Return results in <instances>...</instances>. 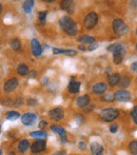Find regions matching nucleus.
<instances>
[{
  "mask_svg": "<svg viewBox=\"0 0 137 155\" xmlns=\"http://www.w3.org/2000/svg\"><path fill=\"white\" fill-rule=\"evenodd\" d=\"M59 25L70 36H75L77 34V31H78L75 21L71 17H67V16H64V17L59 19Z\"/></svg>",
  "mask_w": 137,
  "mask_h": 155,
  "instance_id": "1",
  "label": "nucleus"
},
{
  "mask_svg": "<svg viewBox=\"0 0 137 155\" xmlns=\"http://www.w3.org/2000/svg\"><path fill=\"white\" fill-rule=\"evenodd\" d=\"M119 116V110L113 108L104 109L99 112V117L101 120H104L106 122H111Z\"/></svg>",
  "mask_w": 137,
  "mask_h": 155,
  "instance_id": "2",
  "label": "nucleus"
},
{
  "mask_svg": "<svg viewBox=\"0 0 137 155\" xmlns=\"http://www.w3.org/2000/svg\"><path fill=\"white\" fill-rule=\"evenodd\" d=\"M113 30H114V33L116 34L117 36L127 35V34L129 33V31H130L129 27L121 19H115V20L113 21Z\"/></svg>",
  "mask_w": 137,
  "mask_h": 155,
  "instance_id": "3",
  "label": "nucleus"
},
{
  "mask_svg": "<svg viewBox=\"0 0 137 155\" xmlns=\"http://www.w3.org/2000/svg\"><path fill=\"white\" fill-rule=\"evenodd\" d=\"M98 22V15H97L95 12H91L88 15L85 16L84 19H83V24L87 29L91 30L95 27Z\"/></svg>",
  "mask_w": 137,
  "mask_h": 155,
  "instance_id": "4",
  "label": "nucleus"
},
{
  "mask_svg": "<svg viewBox=\"0 0 137 155\" xmlns=\"http://www.w3.org/2000/svg\"><path fill=\"white\" fill-rule=\"evenodd\" d=\"M37 119V115L35 113H31V112H27L25 114L22 115L21 117V122H22L24 126H33L35 124Z\"/></svg>",
  "mask_w": 137,
  "mask_h": 155,
  "instance_id": "5",
  "label": "nucleus"
},
{
  "mask_svg": "<svg viewBox=\"0 0 137 155\" xmlns=\"http://www.w3.org/2000/svg\"><path fill=\"white\" fill-rule=\"evenodd\" d=\"M45 147H47V142L44 139H38L35 142L31 145V151L33 153H40L42 151L45 150Z\"/></svg>",
  "mask_w": 137,
  "mask_h": 155,
  "instance_id": "6",
  "label": "nucleus"
},
{
  "mask_svg": "<svg viewBox=\"0 0 137 155\" xmlns=\"http://www.w3.org/2000/svg\"><path fill=\"white\" fill-rule=\"evenodd\" d=\"M49 116L55 122H59L64 117V112L61 108H54L49 111Z\"/></svg>",
  "mask_w": 137,
  "mask_h": 155,
  "instance_id": "7",
  "label": "nucleus"
},
{
  "mask_svg": "<svg viewBox=\"0 0 137 155\" xmlns=\"http://www.w3.org/2000/svg\"><path fill=\"white\" fill-rule=\"evenodd\" d=\"M31 50H32V54L35 57H39L42 54V47H41L39 41L36 38H33L31 41Z\"/></svg>",
  "mask_w": 137,
  "mask_h": 155,
  "instance_id": "8",
  "label": "nucleus"
},
{
  "mask_svg": "<svg viewBox=\"0 0 137 155\" xmlns=\"http://www.w3.org/2000/svg\"><path fill=\"white\" fill-rule=\"evenodd\" d=\"M114 99L117 101H129L131 99V94L126 90H119L115 92Z\"/></svg>",
  "mask_w": 137,
  "mask_h": 155,
  "instance_id": "9",
  "label": "nucleus"
},
{
  "mask_svg": "<svg viewBox=\"0 0 137 155\" xmlns=\"http://www.w3.org/2000/svg\"><path fill=\"white\" fill-rule=\"evenodd\" d=\"M107 50H108L109 52H112L113 54H121L124 56V54H126V49H124V47L122 44H120V43H114V44H111L109 45L108 47H107Z\"/></svg>",
  "mask_w": 137,
  "mask_h": 155,
  "instance_id": "10",
  "label": "nucleus"
},
{
  "mask_svg": "<svg viewBox=\"0 0 137 155\" xmlns=\"http://www.w3.org/2000/svg\"><path fill=\"white\" fill-rule=\"evenodd\" d=\"M18 87V79L13 77V78H10L7 80V82L4 83V91L7 93L13 92L15 89H17Z\"/></svg>",
  "mask_w": 137,
  "mask_h": 155,
  "instance_id": "11",
  "label": "nucleus"
},
{
  "mask_svg": "<svg viewBox=\"0 0 137 155\" xmlns=\"http://www.w3.org/2000/svg\"><path fill=\"white\" fill-rule=\"evenodd\" d=\"M60 7L69 14L74 13V2L71 0H63L60 3Z\"/></svg>",
  "mask_w": 137,
  "mask_h": 155,
  "instance_id": "12",
  "label": "nucleus"
},
{
  "mask_svg": "<svg viewBox=\"0 0 137 155\" xmlns=\"http://www.w3.org/2000/svg\"><path fill=\"white\" fill-rule=\"evenodd\" d=\"M51 130L54 131L56 134H58L64 142H67V131H65L64 128H61V127L56 126V125H53V126H51Z\"/></svg>",
  "mask_w": 137,
  "mask_h": 155,
  "instance_id": "13",
  "label": "nucleus"
},
{
  "mask_svg": "<svg viewBox=\"0 0 137 155\" xmlns=\"http://www.w3.org/2000/svg\"><path fill=\"white\" fill-rule=\"evenodd\" d=\"M92 155H102L104 154V147L98 142H92L90 146Z\"/></svg>",
  "mask_w": 137,
  "mask_h": 155,
  "instance_id": "14",
  "label": "nucleus"
},
{
  "mask_svg": "<svg viewBox=\"0 0 137 155\" xmlns=\"http://www.w3.org/2000/svg\"><path fill=\"white\" fill-rule=\"evenodd\" d=\"M92 91L94 94H102L107 91V85L104 82L96 83L92 87Z\"/></svg>",
  "mask_w": 137,
  "mask_h": 155,
  "instance_id": "15",
  "label": "nucleus"
},
{
  "mask_svg": "<svg viewBox=\"0 0 137 155\" xmlns=\"http://www.w3.org/2000/svg\"><path fill=\"white\" fill-rule=\"evenodd\" d=\"M67 90H69L70 93H72V94L78 93L79 90H80V82H79V81H75V80L70 81V83L67 85Z\"/></svg>",
  "mask_w": 137,
  "mask_h": 155,
  "instance_id": "16",
  "label": "nucleus"
},
{
  "mask_svg": "<svg viewBox=\"0 0 137 155\" xmlns=\"http://www.w3.org/2000/svg\"><path fill=\"white\" fill-rule=\"evenodd\" d=\"M89 103H90V97H89L88 95H82V96L77 98V106H78L79 108L84 109L85 107L89 106Z\"/></svg>",
  "mask_w": 137,
  "mask_h": 155,
  "instance_id": "17",
  "label": "nucleus"
},
{
  "mask_svg": "<svg viewBox=\"0 0 137 155\" xmlns=\"http://www.w3.org/2000/svg\"><path fill=\"white\" fill-rule=\"evenodd\" d=\"M120 75L117 74V73H114V74H111L108 76V82L109 85H111V87H115V85H117L119 83V81H120Z\"/></svg>",
  "mask_w": 137,
  "mask_h": 155,
  "instance_id": "18",
  "label": "nucleus"
},
{
  "mask_svg": "<svg viewBox=\"0 0 137 155\" xmlns=\"http://www.w3.org/2000/svg\"><path fill=\"white\" fill-rule=\"evenodd\" d=\"M17 73L21 76H27V75L30 74V70H29V67L24 63H21L17 67Z\"/></svg>",
  "mask_w": 137,
  "mask_h": 155,
  "instance_id": "19",
  "label": "nucleus"
},
{
  "mask_svg": "<svg viewBox=\"0 0 137 155\" xmlns=\"http://www.w3.org/2000/svg\"><path fill=\"white\" fill-rule=\"evenodd\" d=\"M47 134L45 131L39 130V131H34V132L31 133V137H34V138H37V139H44L47 138Z\"/></svg>",
  "mask_w": 137,
  "mask_h": 155,
  "instance_id": "20",
  "label": "nucleus"
},
{
  "mask_svg": "<svg viewBox=\"0 0 137 155\" xmlns=\"http://www.w3.org/2000/svg\"><path fill=\"white\" fill-rule=\"evenodd\" d=\"M29 148H31V145H30V142L27 139H22L19 142L18 150L20 151V152H25Z\"/></svg>",
  "mask_w": 137,
  "mask_h": 155,
  "instance_id": "21",
  "label": "nucleus"
},
{
  "mask_svg": "<svg viewBox=\"0 0 137 155\" xmlns=\"http://www.w3.org/2000/svg\"><path fill=\"white\" fill-rule=\"evenodd\" d=\"M78 41L80 43H84V44H92V43H94L95 38L93 36L84 35V36H81L80 38H78Z\"/></svg>",
  "mask_w": 137,
  "mask_h": 155,
  "instance_id": "22",
  "label": "nucleus"
},
{
  "mask_svg": "<svg viewBox=\"0 0 137 155\" xmlns=\"http://www.w3.org/2000/svg\"><path fill=\"white\" fill-rule=\"evenodd\" d=\"M130 78H129L128 76H124L120 78V81H119L118 85L120 87L121 89H124V88H128L129 85H130Z\"/></svg>",
  "mask_w": 137,
  "mask_h": 155,
  "instance_id": "23",
  "label": "nucleus"
},
{
  "mask_svg": "<svg viewBox=\"0 0 137 155\" xmlns=\"http://www.w3.org/2000/svg\"><path fill=\"white\" fill-rule=\"evenodd\" d=\"M34 1L33 0H29V1H25L24 3H23V5H22V7H23V10H24V12L27 14H30L31 13V11H32V7H34Z\"/></svg>",
  "mask_w": 137,
  "mask_h": 155,
  "instance_id": "24",
  "label": "nucleus"
},
{
  "mask_svg": "<svg viewBox=\"0 0 137 155\" xmlns=\"http://www.w3.org/2000/svg\"><path fill=\"white\" fill-rule=\"evenodd\" d=\"M11 47L14 50V51H19L21 49V42L19 39L14 38L13 40L11 41Z\"/></svg>",
  "mask_w": 137,
  "mask_h": 155,
  "instance_id": "25",
  "label": "nucleus"
},
{
  "mask_svg": "<svg viewBox=\"0 0 137 155\" xmlns=\"http://www.w3.org/2000/svg\"><path fill=\"white\" fill-rule=\"evenodd\" d=\"M129 150L132 155H137V140H133L129 144Z\"/></svg>",
  "mask_w": 137,
  "mask_h": 155,
  "instance_id": "26",
  "label": "nucleus"
},
{
  "mask_svg": "<svg viewBox=\"0 0 137 155\" xmlns=\"http://www.w3.org/2000/svg\"><path fill=\"white\" fill-rule=\"evenodd\" d=\"M19 118V113L16 111H10L7 114V120H16Z\"/></svg>",
  "mask_w": 137,
  "mask_h": 155,
  "instance_id": "27",
  "label": "nucleus"
},
{
  "mask_svg": "<svg viewBox=\"0 0 137 155\" xmlns=\"http://www.w3.org/2000/svg\"><path fill=\"white\" fill-rule=\"evenodd\" d=\"M122 60H124V55L121 54L113 55V61H114V63H116V65H120V63L122 62Z\"/></svg>",
  "mask_w": 137,
  "mask_h": 155,
  "instance_id": "28",
  "label": "nucleus"
},
{
  "mask_svg": "<svg viewBox=\"0 0 137 155\" xmlns=\"http://www.w3.org/2000/svg\"><path fill=\"white\" fill-rule=\"evenodd\" d=\"M47 11L39 12V13H38V18H39V21H40L41 24H44V23H45V18H47Z\"/></svg>",
  "mask_w": 137,
  "mask_h": 155,
  "instance_id": "29",
  "label": "nucleus"
},
{
  "mask_svg": "<svg viewBox=\"0 0 137 155\" xmlns=\"http://www.w3.org/2000/svg\"><path fill=\"white\" fill-rule=\"evenodd\" d=\"M131 117L133 118L135 124L137 125V106H135L134 108L132 109V111H131Z\"/></svg>",
  "mask_w": 137,
  "mask_h": 155,
  "instance_id": "30",
  "label": "nucleus"
},
{
  "mask_svg": "<svg viewBox=\"0 0 137 155\" xmlns=\"http://www.w3.org/2000/svg\"><path fill=\"white\" fill-rule=\"evenodd\" d=\"M63 54H65L67 56H75L77 55V52L75 50H63Z\"/></svg>",
  "mask_w": 137,
  "mask_h": 155,
  "instance_id": "31",
  "label": "nucleus"
},
{
  "mask_svg": "<svg viewBox=\"0 0 137 155\" xmlns=\"http://www.w3.org/2000/svg\"><path fill=\"white\" fill-rule=\"evenodd\" d=\"M101 99H102L104 101H112L113 99H114V95L112 96L111 94H107V95H104Z\"/></svg>",
  "mask_w": 137,
  "mask_h": 155,
  "instance_id": "32",
  "label": "nucleus"
},
{
  "mask_svg": "<svg viewBox=\"0 0 137 155\" xmlns=\"http://www.w3.org/2000/svg\"><path fill=\"white\" fill-rule=\"evenodd\" d=\"M117 130H118V126H117L116 124H113V125H111L110 126V132L111 133H116L117 132Z\"/></svg>",
  "mask_w": 137,
  "mask_h": 155,
  "instance_id": "33",
  "label": "nucleus"
},
{
  "mask_svg": "<svg viewBox=\"0 0 137 155\" xmlns=\"http://www.w3.org/2000/svg\"><path fill=\"white\" fill-rule=\"evenodd\" d=\"M27 105H29V106H36L37 105V100L36 99H34V98H29L27 99Z\"/></svg>",
  "mask_w": 137,
  "mask_h": 155,
  "instance_id": "34",
  "label": "nucleus"
},
{
  "mask_svg": "<svg viewBox=\"0 0 137 155\" xmlns=\"http://www.w3.org/2000/svg\"><path fill=\"white\" fill-rule=\"evenodd\" d=\"M52 52H53V54H63V50L57 49V47H53Z\"/></svg>",
  "mask_w": 137,
  "mask_h": 155,
  "instance_id": "35",
  "label": "nucleus"
},
{
  "mask_svg": "<svg viewBox=\"0 0 137 155\" xmlns=\"http://www.w3.org/2000/svg\"><path fill=\"white\" fill-rule=\"evenodd\" d=\"M131 71L134 73H137V61H135V62H133L131 65Z\"/></svg>",
  "mask_w": 137,
  "mask_h": 155,
  "instance_id": "36",
  "label": "nucleus"
},
{
  "mask_svg": "<svg viewBox=\"0 0 137 155\" xmlns=\"http://www.w3.org/2000/svg\"><path fill=\"white\" fill-rule=\"evenodd\" d=\"M22 102H23V100L21 98L16 99V100L14 101V106H15V107H19V106H21V105H22Z\"/></svg>",
  "mask_w": 137,
  "mask_h": 155,
  "instance_id": "37",
  "label": "nucleus"
},
{
  "mask_svg": "<svg viewBox=\"0 0 137 155\" xmlns=\"http://www.w3.org/2000/svg\"><path fill=\"white\" fill-rule=\"evenodd\" d=\"M47 126V122L45 120H41L40 124H39V128H43V127Z\"/></svg>",
  "mask_w": 137,
  "mask_h": 155,
  "instance_id": "38",
  "label": "nucleus"
},
{
  "mask_svg": "<svg viewBox=\"0 0 137 155\" xmlns=\"http://www.w3.org/2000/svg\"><path fill=\"white\" fill-rule=\"evenodd\" d=\"M79 147H80V149H81V150H84V149L87 148V145H85L84 142H79Z\"/></svg>",
  "mask_w": 137,
  "mask_h": 155,
  "instance_id": "39",
  "label": "nucleus"
},
{
  "mask_svg": "<svg viewBox=\"0 0 137 155\" xmlns=\"http://www.w3.org/2000/svg\"><path fill=\"white\" fill-rule=\"evenodd\" d=\"M53 155H67V152H64V151H58V152L54 153Z\"/></svg>",
  "mask_w": 137,
  "mask_h": 155,
  "instance_id": "40",
  "label": "nucleus"
},
{
  "mask_svg": "<svg viewBox=\"0 0 137 155\" xmlns=\"http://www.w3.org/2000/svg\"><path fill=\"white\" fill-rule=\"evenodd\" d=\"M1 12H2V4H0V14H1Z\"/></svg>",
  "mask_w": 137,
  "mask_h": 155,
  "instance_id": "41",
  "label": "nucleus"
},
{
  "mask_svg": "<svg viewBox=\"0 0 137 155\" xmlns=\"http://www.w3.org/2000/svg\"><path fill=\"white\" fill-rule=\"evenodd\" d=\"M43 82H45V83H47V78H45V79H43Z\"/></svg>",
  "mask_w": 137,
  "mask_h": 155,
  "instance_id": "42",
  "label": "nucleus"
},
{
  "mask_svg": "<svg viewBox=\"0 0 137 155\" xmlns=\"http://www.w3.org/2000/svg\"><path fill=\"white\" fill-rule=\"evenodd\" d=\"M9 155H15V153H14V152H11V153H9Z\"/></svg>",
  "mask_w": 137,
  "mask_h": 155,
  "instance_id": "43",
  "label": "nucleus"
},
{
  "mask_svg": "<svg viewBox=\"0 0 137 155\" xmlns=\"http://www.w3.org/2000/svg\"><path fill=\"white\" fill-rule=\"evenodd\" d=\"M0 155H2V151H0Z\"/></svg>",
  "mask_w": 137,
  "mask_h": 155,
  "instance_id": "44",
  "label": "nucleus"
},
{
  "mask_svg": "<svg viewBox=\"0 0 137 155\" xmlns=\"http://www.w3.org/2000/svg\"><path fill=\"white\" fill-rule=\"evenodd\" d=\"M136 50H137V44H136Z\"/></svg>",
  "mask_w": 137,
  "mask_h": 155,
  "instance_id": "45",
  "label": "nucleus"
},
{
  "mask_svg": "<svg viewBox=\"0 0 137 155\" xmlns=\"http://www.w3.org/2000/svg\"><path fill=\"white\" fill-rule=\"evenodd\" d=\"M136 34H137V30H136Z\"/></svg>",
  "mask_w": 137,
  "mask_h": 155,
  "instance_id": "46",
  "label": "nucleus"
},
{
  "mask_svg": "<svg viewBox=\"0 0 137 155\" xmlns=\"http://www.w3.org/2000/svg\"><path fill=\"white\" fill-rule=\"evenodd\" d=\"M0 128H1V126H0Z\"/></svg>",
  "mask_w": 137,
  "mask_h": 155,
  "instance_id": "47",
  "label": "nucleus"
}]
</instances>
